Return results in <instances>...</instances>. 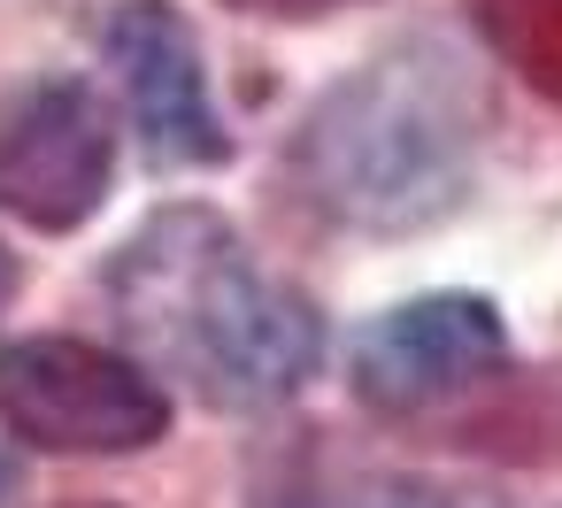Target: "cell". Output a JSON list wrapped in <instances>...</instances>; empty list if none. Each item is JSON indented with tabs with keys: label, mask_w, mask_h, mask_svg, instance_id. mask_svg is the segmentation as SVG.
<instances>
[{
	"label": "cell",
	"mask_w": 562,
	"mask_h": 508,
	"mask_svg": "<svg viewBox=\"0 0 562 508\" xmlns=\"http://www.w3.org/2000/svg\"><path fill=\"white\" fill-rule=\"evenodd\" d=\"M485 124H493L485 63L454 32L424 24L385 39L370 63H355L339 86L316 93V109L285 147V170L324 224L401 239L439 224L470 193Z\"/></svg>",
	"instance_id": "6da1fadb"
},
{
	"label": "cell",
	"mask_w": 562,
	"mask_h": 508,
	"mask_svg": "<svg viewBox=\"0 0 562 508\" xmlns=\"http://www.w3.org/2000/svg\"><path fill=\"white\" fill-rule=\"evenodd\" d=\"M109 301L132 347L224 416L293 400L324 362V316L285 285L239 224L201 201L155 208L109 262Z\"/></svg>",
	"instance_id": "7a4b0ae2"
},
{
	"label": "cell",
	"mask_w": 562,
	"mask_h": 508,
	"mask_svg": "<svg viewBox=\"0 0 562 508\" xmlns=\"http://www.w3.org/2000/svg\"><path fill=\"white\" fill-rule=\"evenodd\" d=\"M0 424L40 454H139L170 431V393L139 354L40 331L0 347Z\"/></svg>",
	"instance_id": "3957f363"
},
{
	"label": "cell",
	"mask_w": 562,
	"mask_h": 508,
	"mask_svg": "<svg viewBox=\"0 0 562 508\" xmlns=\"http://www.w3.org/2000/svg\"><path fill=\"white\" fill-rule=\"evenodd\" d=\"M116 185V109L86 78H24L0 93V216L78 232Z\"/></svg>",
	"instance_id": "277c9868"
},
{
	"label": "cell",
	"mask_w": 562,
	"mask_h": 508,
	"mask_svg": "<svg viewBox=\"0 0 562 508\" xmlns=\"http://www.w3.org/2000/svg\"><path fill=\"white\" fill-rule=\"evenodd\" d=\"M501 362H508V324L485 293H416L355 331L347 385L378 416H416L485 385Z\"/></svg>",
	"instance_id": "5b68a950"
},
{
	"label": "cell",
	"mask_w": 562,
	"mask_h": 508,
	"mask_svg": "<svg viewBox=\"0 0 562 508\" xmlns=\"http://www.w3.org/2000/svg\"><path fill=\"white\" fill-rule=\"evenodd\" d=\"M101 55L124 86L132 132L147 139V155L162 170H216L232 155V132L209 101L201 39L170 0H116L101 24Z\"/></svg>",
	"instance_id": "8992f818"
},
{
	"label": "cell",
	"mask_w": 562,
	"mask_h": 508,
	"mask_svg": "<svg viewBox=\"0 0 562 508\" xmlns=\"http://www.w3.org/2000/svg\"><path fill=\"white\" fill-rule=\"evenodd\" d=\"M477 24L501 63L562 101V0H477Z\"/></svg>",
	"instance_id": "52a82bcc"
},
{
	"label": "cell",
	"mask_w": 562,
	"mask_h": 508,
	"mask_svg": "<svg viewBox=\"0 0 562 508\" xmlns=\"http://www.w3.org/2000/svg\"><path fill=\"white\" fill-rule=\"evenodd\" d=\"M270 508H454V500L408 470H308Z\"/></svg>",
	"instance_id": "ba28073f"
},
{
	"label": "cell",
	"mask_w": 562,
	"mask_h": 508,
	"mask_svg": "<svg viewBox=\"0 0 562 508\" xmlns=\"http://www.w3.org/2000/svg\"><path fill=\"white\" fill-rule=\"evenodd\" d=\"M232 9H247V16H278V24H301V16H331V9H347V0H232Z\"/></svg>",
	"instance_id": "9c48e42d"
},
{
	"label": "cell",
	"mask_w": 562,
	"mask_h": 508,
	"mask_svg": "<svg viewBox=\"0 0 562 508\" xmlns=\"http://www.w3.org/2000/svg\"><path fill=\"white\" fill-rule=\"evenodd\" d=\"M9 500H16V462L0 454V508H9Z\"/></svg>",
	"instance_id": "30bf717a"
},
{
	"label": "cell",
	"mask_w": 562,
	"mask_h": 508,
	"mask_svg": "<svg viewBox=\"0 0 562 508\" xmlns=\"http://www.w3.org/2000/svg\"><path fill=\"white\" fill-rule=\"evenodd\" d=\"M70 508H116V500H70Z\"/></svg>",
	"instance_id": "8fae6325"
},
{
	"label": "cell",
	"mask_w": 562,
	"mask_h": 508,
	"mask_svg": "<svg viewBox=\"0 0 562 508\" xmlns=\"http://www.w3.org/2000/svg\"><path fill=\"white\" fill-rule=\"evenodd\" d=\"M0 293H9V262H0Z\"/></svg>",
	"instance_id": "7c38bea8"
}]
</instances>
